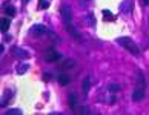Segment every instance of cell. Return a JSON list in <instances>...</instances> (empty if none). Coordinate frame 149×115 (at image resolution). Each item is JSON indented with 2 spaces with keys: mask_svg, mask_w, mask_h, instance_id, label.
I'll return each instance as SVG.
<instances>
[{
  "mask_svg": "<svg viewBox=\"0 0 149 115\" xmlns=\"http://www.w3.org/2000/svg\"><path fill=\"white\" fill-rule=\"evenodd\" d=\"M138 80L140 81L137 83L135 89L132 92V100L134 101H141L144 98V94H146V81H144V77L141 72H138Z\"/></svg>",
  "mask_w": 149,
  "mask_h": 115,
  "instance_id": "1",
  "label": "cell"
},
{
  "mask_svg": "<svg viewBox=\"0 0 149 115\" xmlns=\"http://www.w3.org/2000/svg\"><path fill=\"white\" fill-rule=\"evenodd\" d=\"M117 43L121 45V46L126 49V51L131 52L132 55H138V54H140L138 46H137V43L132 40V38H129V37H118V38H117Z\"/></svg>",
  "mask_w": 149,
  "mask_h": 115,
  "instance_id": "2",
  "label": "cell"
},
{
  "mask_svg": "<svg viewBox=\"0 0 149 115\" xmlns=\"http://www.w3.org/2000/svg\"><path fill=\"white\" fill-rule=\"evenodd\" d=\"M11 54H13L14 57H17V58H20V60H28L29 57H31L29 51H26L23 48H18V46H13V48H11Z\"/></svg>",
  "mask_w": 149,
  "mask_h": 115,
  "instance_id": "3",
  "label": "cell"
},
{
  "mask_svg": "<svg viewBox=\"0 0 149 115\" xmlns=\"http://www.w3.org/2000/svg\"><path fill=\"white\" fill-rule=\"evenodd\" d=\"M62 17H63L65 25H72V9L69 5L62 6Z\"/></svg>",
  "mask_w": 149,
  "mask_h": 115,
  "instance_id": "4",
  "label": "cell"
},
{
  "mask_svg": "<svg viewBox=\"0 0 149 115\" xmlns=\"http://www.w3.org/2000/svg\"><path fill=\"white\" fill-rule=\"evenodd\" d=\"M59 60H62V55H60L55 49H48L46 54H45V61L52 63V61H59Z\"/></svg>",
  "mask_w": 149,
  "mask_h": 115,
  "instance_id": "5",
  "label": "cell"
},
{
  "mask_svg": "<svg viewBox=\"0 0 149 115\" xmlns=\"http://www.w3.org/2000/svg\"><path fill=\"white\" fill-rule=\"evenodd\" d=\"M31 32L34 34V35H37V37H45V35H48V34H49V29L45 25H34Z\"/></svg>",
  "mask_w": 149,
  "mask_h": 115,
  "instance_id": "6",
  "label": "cell"
},
{
  "mask_svg": "<svg viewBox=\"0 0 149 115\" xmlns=\"http://www.w3.org/2000/svg\"><path fill=\"white\" fill-rule=\"evenodd\" d=\"M13 97H14V92L11 91V89H6L5 94H3V97H2V101H0V104H2V106H6V104H8V101H9Z\"/></svg>",
  "mask_w": 149,
  "mask_h": 115,
  "instance_id": "7",
  "label": "cell"
},
{
  "mask_svg": "<svg viewBox=\"0 0 149 115\" xmlns=\"http://www.w3.org/2000/svg\"><path fill=\"white\" fill-rule=\"evenodd\" d=\"M28 69H29V64L28 63H18V66H17V74L18 75H23L28 72Z\"/></svg>",
  "mask_w": 149,
  "mask_h": 115,
  "instance_id": "8",
  "label": "cell"
},
{
  "mask_svg": "<svg viewBox=\"0 0 149 115\" xmlns=\"http://www.w3.org/2000/svg\"><path fill=\"white\" fill-rule=\"evenodd\" d=\"M59 83L62 84V86H66V84H69V83H71V77H69V75H66V74L59 75Z\"/></svg>",
  "mask_w": 149,
  "mask_h": 115,
  "instance_id": "9",
  "label": "cell"
},
{
  "mask_svg": "<svg viewBox=\"0 0 149 115\" xmlns=\"http://www.w3.org/2000/svg\"><path fill=\"white\" fill-rule=\"evenodd\" d=\"M91 89V80H89V77H86L85 80H83V84H82V91H83V94H88Z\"/></svg>",
  "mask_w": 149,
  "mask_h": 115,
  "instance_id": "10",
  "label": "cell"
},
{
  "mask_svg": "<svg viewBox=\"0 0 149 115\" xmlns=\"http://www.w3.org/2000/svg\"><path fill=\"white\" fill-rule=\"evenodd\" d=\"M9 18H2V22H0V29H2V32H6V31L9 29Z\"/></svg>",
  "mask_w": 149,
  "mask_h": 115,
  "instance_id": "11",
  "label": "cell"
},
{
  "mask_svg": "<svg viewBox=\"0 0 149 115\" xmlns=\"http://www.w3.org/2000/svg\"><path fill=\"white\" fill-rule=\"evenodd\" d=\"M65 26H66V29L71 32V35H72V37H74V38H77V40H80V34H78V31L75 29L74 26H72V25H65Z\"/></svg>",
  "mask_w": 149,
  "mask_h": 115,
  "instance_id": "12",
  "label": "cell"
},
{
  "mask_svg": "<svg viewBox=\"0 0 149 115\" xmlns=\"http://www.w3.org/2000/svg\"><path fill=\"white\" fill-rule=\"evenodd\" d=\"M5 12L9 15V17H14V15L17 14V11H16V8H14L13 5H6L5 6Z\"/></svg>",
  "mask_w": 149,
  "mask_h": 115,
  "instance_id": "13",
  "label": "cell"
},
{
  "mask_svg": "<svg viewBox=\"0 0 149 115\" xmlns=\"http://www.w3.org/2000/svg\"><path fill=\"white\" fill-rule=\"evenodd\" d=\"M68 103H69L71 109H75V104H77V97H75V94H71L69 97H68Z\"/></svg>",
  "mask_w": 149,
  "mask_h": 115,
  "instance_id": "14",
  "label": "cell"
},
{
  "mask_svg": "<svg viewBox=\"0 0 149 115\" xmlns=\"http://www.w3.org/2000/svg\"><path fill=\"white\" fill-rule=\"evenodd\" d=\"M75 64V61L72 60V58H68V60H65V63H62V68L63 69H68V68H72Z\"/></svg>",
  "mask_w": 149,
  "mask_h": 115,
  "instance_id": "15",
  "label": "cell"
},
{
  "mask_svg": "<svg viewBox=\"0 0 149 115\" xmlns=\"http://www.w3.org/2000/svg\"><path fill=\"white\" fill-rule=\"evenodd\" d=\"M103 15H105L106 20H114V18H115V15H112V14H111V11H108V9L103 11Z\"/></svg>",
  "mask_w": 149,
  "mask_h": 115,
  "instance_id": "16",
  "label": "cell"
},
{
  "mask_svg": "<svg viewBox=\"0 0 149 115\" xmlns=\"http://www.w3.org/2000/svg\"><path fill=\"white\" fill-rule=\"evenodd\" d=\"M20 115L22 114V110L20 109H9V110H6V115Z\"/></svg>",
  "mask_w": 149,
  "mask_h": 115,
  "instance_id": "17",
  "label": "cell"
},
{
  "mask_svg": "<svg viewBox=\"0 0 149 115\" xmlns=\"http://www.w3.org/2000/svg\"><path fill=\"white\" fill-rule=\"evenodd\" d=\"M109 91H111V92H112V91H120V86H118V84H115V83H114V84H109Z\"/></svg>",
  "mask_w": 149,
  "mask_h": 115,
  "instance_id": "18",
  "label": "cell"
},
{
  "mask_svg": "<svg viewBox=\"0 0 149 115\" xmlns=\"http://www.w3.org/2000/svg\"><path fill=\"white\" fill-rule=\"evenodd\" d=\"M80 114H89V107H82Z\"/></svg>",
  "mask_w": 149,
  "mask_h": 115,
  "instance_id": "19",
  "label": "cell"
},
{
  "mask_svg": "<svg viewBox=\"0 0 149 115\" xmlns=\"http://www.w3.org/2000/svg\"><path fill=\"white\" fill-rule=\"evenodd\" d=\"M49 6V2H42L40 3V8H43V9H45V8H48Z\"/></svg>",
  "mask_w": 149,
  "mask_h": 115,
  "instance_id": "20",
  "label": "cell"
},
{
  "mask_svg": "<svg viewBox=\"0 0 149 115\" xmlns=\"http://www.w3.org/2000/svg\"><path fill=\"white\" fill-rule=\"evenodd\" d=\"M51 77H52V75H51V74H48V72H46V74L43 75V78H45V80H49V78H51Z\"/></svg>",
  "mask_w": 149,
  "mask_h": 115,
  "instance_id": "21",
  "label": "cell"
},
{
  "mask_svg": "<svg viewBox=\"0 0 149 115\" xmlns=\"http://www.w3.org/2000/svg\"><path fill=\"white\" fill-rule=\"evenodd\" d=\"M141 3H143L144 6H149V0H141Z\"/></svg>",
  "mask_w": 149,
  "mask_h": 115,
  "instance_id": "22",
  "label": "cell"
},
{
  "mask_svg": "<svg viewBox=\"0 0 149 115\" xmlns=\"http://www.w3.org/2000/svg\"><path fill=\"white\" fill-rule=\"evenodd\" d=\"M26 2H28V0H26Z\"/></svg>",
  "mask_w": 149,
  "mask_h": 115,
  "instance_id": "23",
  "label": "cell"
}]
</instances>
